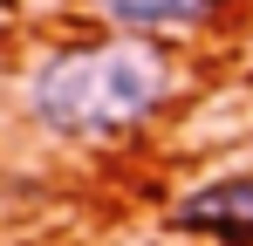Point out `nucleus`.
Wrapping results in <instances>:
<instances>
[{
	"mask_svg": "<svg viewBox=\"0 0 253 246\" xmlns=\"http://www.w3.org/2000/svg\"><path fill=\"white\" fill-rule=\"evenodd\" d=\"M185 89V62L151 35H96L62 41L28 69V117L62 144H117L171 110Z\"/></svg>",
	"mask_w": 253,
	"mask_h": 246,
	"instance_id": "1",
	"label": "nucleus"
},
{
	"mask_svg": "<svg viewBox=\"0 0 253 246\" xmlns=\"http://www.w3.org/2000/svg\"><path fill=\"white\" fill-rule=\"evenodd\" d=\"M89 14L110 28V35H185V28H206L226 0H83Z\"/></svg>",
	"mask_w": 253,
	"mask_h": 246,
	"instance_id": "3",
	"label": "nucleus"
},
{
	"mask_svg": "<svg viewBox=\"0 0 253 246\" xmlns=\"http://www.w3.org/2000/svg\"><path fill=\"white\" fill-rule=\"evenodd\" d=\"M178 240H212V246H253V171H226L192 185L185 199L165 212Z\"/></svg>",
	"mask_w": 253,
	"mask_h": 246,
	"instance_id": "2",
	"label": "nucleus"
}]
</instances>
